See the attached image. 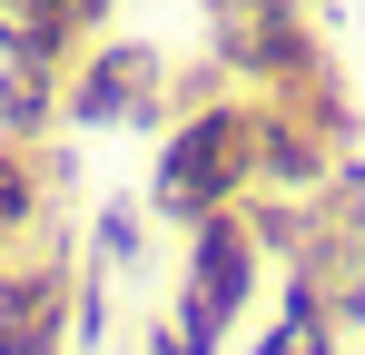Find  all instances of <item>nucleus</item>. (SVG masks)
<instances>
[{
	"label": "nucleus",
	"mask_w": 365,
	"mask_h": 355,
	"mask_svg": "<svg viewBox=\"0 0 365 355\" xmlns=\"http://www.w3.org/2000/svg\"><path fill=\"white\" fill-rule=\"evenodd\" d=\"M50 187H60V168L40 158V138L0 128V257H20V247L50 237Z\"/></svg>",
	"instance_id": "obj_5"
},
{
	"label": "nucleus",
	"mask_w": 365,
	"mask_h": 355,
	"mask_svg": "<svg viewBox=\"0 0 365 355\" xmlns=\"http://www.w3.org/2000/svg\"><path fill=\"white\" fill-rule=\"evenodd\" d=\"M217 59L247 89H287L316 69V40H306L297 0H217Z\"/></svg>",
	"instance_id": "obj_4"
},
{
	"label": "nucleus",
	"mask_w": 365,
	"mask_h": 355,
	"mask_svg": "<svg viewBox=\"0 0 365 355\" xmlns=\"http://www.w3.org/2000/svg\"><path fill=\"white\" fill-rule=\"evenodd\" d=\"M247 355H336V316H326V296L306 287L297 267H287V306H277V326H267Z\"/></svg>",
	"instance_id": "obj_8"
},
{
	"label": "nucleus",
	"mask_w": 365,
	"mask_h": 355,
	"mask_svg": "<svg viewBox=\"0 0 365 355\" xmlns=\"http://www.w3.org/2000/svg\"><path fill=\"white\" fill-rule=\"evenodd\" d=\"M89 247H99V267L119 277V267H138V247H148V227H138V207H99V227H89Z\"/></svg>",
	"instance_id": "obj_10"
},
{
	"label": "nucleus",
	"mask_w": 365,
	"mask_h": 355,
	"mask_svg": "<svg viewBox=\"0 0 365 355\" xmlns=\"http://www.w3.org/2000/svg\"><path fill=\"white\" fill-rule=\"evenodd\" d=\"M247 187H257V99H207L168 128L148 168V207L168 227H197L217 207H247Z\"/></svg>",
	"instance_id": "obj_1"
},
{
	"label": "nucleus",
	"mask_w": 365,
	"mask_h": 355,
	"mask_svg": "<svg viewBox=\"0 0 365 355\" xmlns=\"http://www.w3.org/2000/svg\"><path fill=\"white\" fill-rule=\"evenodd\" d=\"M79 40H99L79 0H0V59L69 69V59H79Z\"/></svg>",
	"instance_id": "obj_6"
},
{
	"label": "nucleus",
	"mask_w": 365,
	"mask_h": 355,
	"mask_svg": "<svg viewBox=\"0 0 365 355\" xmlns=\"http://www.w3.org/2000/svg\"><path fill=\"white\" fill-rule=\"evenodd\" d=\"M168 109V50L158 40H79L60 69V118L79 128H158Z\"/></svg>",
	"instance_id": "obj_3"
},
{
	"label": "nucleus",
	"mask_w": 365,
	"mask_h": 355,
	"mask_svg": "<svg viewBox=\"0 0 365 355\" xmlns=\"http://www.w3.org/2000/svg\"><path fill=\"white\" fill-rule=\"evenodd\" d=\"M50 118H60V69L0 59V128L10 138H50Z\"/></svg>",
	"instance_id": "obj_9"
},
{
	"label": "nucleus",
	"mask_w": 365,
	"mask_h": 355,
	"mask_svg": "<svg viewBox=\"0 0 365 355\" xmlns=\"http://www.w3.org/2000/svg\"><path fill=\"white\" fill-rule=\"evenodd\" d=\"M297 277L316 296H326V316L336 326H365V237H306V257H297Z\"/></svg>",
	"instance_id": "obj_7"
},
{
	"label": "nucleus",
	"mask_w": 365,
	"mask_h": 355,
	"mask_svg": "<svg viewBox=\"0 0 365 355\" xmlns=\"http://www.w3.org/2000/svg\"><path fill=\"white\" fill-rule=\"evenodd\" d=\"M257 257H267V237L247 207H217V217H197L187 227V287H178V316L148 336L158 355H217L227 346V326L247 316V296H257Z\"/></svg>",
	"instance_id": "obj_2"
}]
</instances>
